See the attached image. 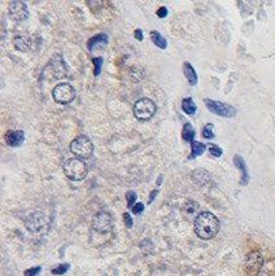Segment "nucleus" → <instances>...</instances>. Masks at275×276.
Masks as SVG:
<instances>
[{
  "mask_svg": "<svg viewBox=\"0 0 275 276\" xmlns=\"http://www.w3.org/2000/svg\"><path fill=\"white\" fill-rule=\"evenodd\" d=\"M195 128L192 127V125L191 123H186V125L183 126V130H182V138L183 140H186V142H189L192 143L195 142L193 139H195Z\"/></svg>",
  "mask_w": 275,
  "mask_h": 276,
  "instance_id": "6ab92c4d",
  "label": "nucleus"
},
{
  "mask_svg": "<svg viewBox=\"0 0 275 276\" xmlns=\"http://www.w3.org/2000/svg\"><path fill=\"white\" fill-rule=\"evenodd\" d=\"M13 46L17 51H21V52H26L29 51L30 48V42L27 39L26 36H22V35H17L14 36L13 39Z\"/></svg>",
  "mask_w": 275,
  "mask_h": 276,
  "instance_id": "dca6fc26",
  "label": "nucleus"
},
{
  "mask_svg": "<svg viewBox=\"0 0 275 276\" xmlns=\"http://www.w3.org/2000/svg\"><path fill=\"white\" fill-rule=\"evenodd\" d=\"M47 73H51V77L50 78H64V77H67V65H65V61L64 59L60 55H56V56L53 57L52 60L50 61V64L46 66V69H44V74Z\"/></svg>",
  "mask_w": 275,
  "mask_h": 276,
  "instance_id": "9d476101",
  "label": "nucleus"
},
{
  "mask_svg": "<svg viewBox=\"0 0 275 276\" xmlns=\"http://www.w3.org/2000/svg\"><path fill=\"white\" fill-rule=\"evenodd\" d=\"M151 40H152L155 46H157L161 50H166L168 48V40L159 31H152L151 33Z\"/></svg>",
  "mask_w": 275,
  "mask_h": 276,
  "instance_id": "f3484780",
  "label": "nucleus"
},
{
  "mask_svg": "<svg viewBox=\"0 0 275 276\" xmlns=\"http://www.w3.org/2000/svg\"><path fill=\"white\" fill-rule=\"evenodd\" d=\"M70 152L78 158H89L93 153V144L86 135H81L70 143Z\"/></svg>",
  "mask_w": 275,
  "mask_h": 276,
  "instance_id": "7ed1b4c3",
  "label": "nucleus"
},
{
  "mask_svg": "<svg viewBox=\"0 0 275 276\" xmlns=\"http://www.w3.org/2000/svg\"><path fill=\"white\" fill-rule=\"evenodd\" d=\"M106 43H108V36H106L105 34H97V35L92 36V38L89 40L87 48H89L90 51H93L99 44L100 46H106Z\"/></svg>",
  "mask_w": 275,
  "mask_h": 276,
  "instance_id": "2eb2a0df",
  "label": "nucleus"
},
{
  "mask_svg": "<svg viewBox=\"0 0 275 276\" xmlns=\"http://www.w3.org/2000/svg\"><path fill=\"white\" fill-rule=\"evenodd\" d=\"M92 228L97 234H108L112 230V215L108 211H99L92 219Z\"/></svg>",
  "mask_w": 275,
  "mask_h": 276,
  "instance_id": "1a4fd4ad",
  "label": "nucleus"
},
{
  "mask_svg": "<svg viewBox=\"0 0 275 276\" xmlns=\"http://www.w3.org/2000/svg\"><path fill=\"white\" fill-rule=\"evenodd\" d=\"M131 210H133V213L135 214V215H139V214H142L143 210H144V205H143L142 202H136Z\"/></svg>",
  "mask_w": 275,
  "mask_h": 276,
  "instance_id": "cd10ccee",
  "label": "nucleus"
},
{
  "mask_svg": "<svg viewBox=\"0 0 275 276\" xmlns=\"http://www.w3.org/2000/svg\"><path fill=\"white\" fill-rule=\"evenodd\" d=\"M48 224H50L48 223V218L43 213H39V211L30 214L26 222H25V226H26L27 230L31 234L35 235H40L46 232L47 228H48Z\"/></svg>",
  "mask_w": 275,
  "mask_h": 276,
  "instance_id": "39448f33",
  "label": "nucleus"
},
{
  "mask_svg": "<svg viewBox=\"0 0 275 276\" xmlns=\"http://www.w3.org/2000/svg\"><path fill=\"white\" fill-rule=\"evenodd\" d=\"M196 104L193 102L192 97H186L182 100V110L187 115H193L196 113Z\"/></svg>",
  "mask_w": 275,
  "mask_h": 276,
  "instance_id": "a211bd4d",
  "label": "nucleus"
},
{
  "mask_svg": "<svg viewBox=\"0 0 275 276\" xmlns=\"http://www.w3.org/2000/svg\"><path fill=\"white\" fill-rule=\"evenodd\" d=\"M123 222H125L127 228H131V227H133V218L130 217L129 213H123Z\"/></svg>",
  "mask_w": 275,
  "mask_h": 276,
  "instance_id": "c85d7f7f",
  "label": "nucleus"
},
{
  "mask_svg": "<svg viewBox=\"0 0 275 276\" xmlns=\"http://www.w3.org/2000/svg\"><path fill=\"white\" fill-rule=\"evenodd\" d=\"M202 136L205 139H213L214 138V126L212 123H208L205 127L202 128Z\"/></svg>",
  "mask_w": 275,
  "mask_h": 276,
  "instance_id": "b1692460",
  "label": "nucleus"
},
{
  "mask_svg": "<svg viewBox=\"0 0 275 276\" xmlns=\"http://www.w3.org/2000/svg\"><path fill=\"white\" fill-rule=\"evenodd\" d=\"M257 276H275V263L268 262L265 266H262L261 271Z\"/></svg>",
  "mask_w": 275,
  "mask_h": 276,
  "instance_id": "412c9836",
  "label": "nucleus"
},
{
  "mask_svg": "<svg viewBox=\"0 0 275 276\" xmlns=\"http://www.w3.org/2000/svg\"><path fill=\"white\" fill-rule=\"evenodd\" d=\"M42 271V267L37 266V267H31V269L26 270L25 273H23V276H38Z\"/></svg>",
  "mask_w": 275,
  "mask_h": 276,
  "instance_id": "bb28decb",
  "label": "nucleus"
},
{
  "mask_svg": "<svg viewBox=\"0 0 275 276\" xmlns=\"http://www.w3.org/2000/svg\"><path fill=\"white\" fill-rule=\"evenodd\" d=\"M264 266V258L259 250H253L246 257V271L248 275L257 276Z\"/></svg>",
  "mask_w": 275,
  "mask_h": 276,
  "instance_id": "6e6552de",
  "label": "nucleus"
},
{
  "mask_svg": "<svg viewBox=\"0 0 275 276\" xmlns=\"http://www.w3.org/2000/svg\"><path fill=\"white\" fill-rule=\"evenodd\" d=\"M157 16H159L160 18H165V17L168 16V8L160 7L159 9H157Z\"/></svg>",
  "mask_w": 275,
  "mask_h": 276,
  "instance_id": "c756f323",
  "label": "nucleus"
},
{
  "mask_svg": "<svg viewBox=\"0 0 275 276\" xmlns=\"http://www.w3.org/2000/svg\"><path fill=\"white\" fill-rule=\"evenodd\" d=\"M157 194H159V191L157 189H155V191L151 192V194H149V200H148V204H152L153 200H155V197H156Z\"/></svg>",
  "mask_w": 275,
  "mask_h": 276,
  "instance_id": "2f4dec72",
  "label": "nucleus"
},
{
  "mask_svg": "<svg viewBox=\"0 0 275 276\" xmlns=\"http://www.w3.org/2000/svg\"><path fill=\"white\" fill-rule=\"evenodd\" d=\"M193 228H195V234L201 240H210L218 234L219 220L213 213L202 211L195 218Z\"/></svg>",
  "mask_w": 275,
  "mask_h": 276,
  "instance_id": "f257e3e1",
  "label": "nucleus"
},
{
  "mask_svg": "<svg viewBox=\"0 0 275 276\" xmlns=\"http://www.w3.org/2000/svg\"><path fill=\"white\" fill-rule=\"evenodd\" d=\"M183 73H184V77L187 78L188 83L191 86H195L199 81V77H197V73L195 72L193 66L191 65L189 63H184L183 64Z\"/></svg>",
  "mask_w": 275,
  "mask_h": 276,
  "instance_id": "4468645a",
  "label": "nucleus"
},
{
  "mask_svg": "<svg viewBox=\"0 0 275 276\" xmlns=\"http://www.w3.org/2000/svg\"><path fill=\"white\" fill-rule=\"evenodd\" d=\"M126 200H127V205H129L130 209H133L134 205L136 204V193L134 191H129L126 192Z\"/></svg>",
  "mask_w": 275,
  "mask_h": 276,
  "instance_id": "a878e982",
  "label": "nucleus"
},
{
  "mask_svg": "<svg viewBox=\"0 0 275 276\" xmlns=\"http://www.w3.org/2000/svg\"><path fill=\"white\" fill-rule=\"evenodd\" d=\"M209 152H210V155L213 157H221L223 155L222 148H219L218 145L216 144H209Z\"/></svg>",
  "mask_w": 275,
  "mask_h": 276,
  "instance_id": "393cba45",
  "label": "nucleus"
},
{
  "mask_svg": "<svg viewBox=\"0 0 275 276\" xmlns=\"http://www.w3.org/2000/svg\"><path fill=\"white\" fill-rule=\"evenodd\" d=\"M4 140L7 143V145H9L12 148L20 147L25 142V132L21 131V130H9L4 135Z\"/></svg>",
  "mask_w": 275,
  "mask_h": 276,
  "instance_id": "f8f14e48",
  "label": "nucleus"
},
{
  "mask_svg": "<svg viewBox=\"0 0 275 276\" xmlns=\"http://www.w3.org/2000/svg\"><path fill=\"white\" fill-rule=\"evenodd\" d=\"M205 106L208 108L209 112H212L213 114L219 115V117H226V118H232L236 115V109L232 105L225 104L221 101H214V100L205 99Z\"/></svg>",
  "mask_w": 275,
  "mask_h": 276,
  "instance_id": "0eeeda50",
  "label": "nucleus"
},
{
  "mask_svg": "<svg viewBox=\"0 0 275 276\" xmlns=\"http://www.w3.org/2000/svg\"><path fill=\"white\" fill-rule=\"evenodd\" d=\"M69 267H70L69 263H61V265L56 266L55 269H52L51 273H52L53 275H64V274L67 273L68 270H69Z\"/></svg>",
  "mask_w": 275,
  "mask_h": 276,
  "instance_id": "5701e85b",
  "label": "nucleus"
},
{
  "mask_svg": "<svg viewBox=\"0 0 275 276\" xmlns=\"http://www.w3.org/2000/svg\"><path fill=\"white\" fill-rule=\"evenodd\" d=\"M64 174L67 175L68 179L73 182H81L87 177L89 173V168L87 164L83 161L82 158L73 157L69 158L67 161L64 162L63 165Z\"/></svg>",
  "mask_w": 275,
  "mask_h": 276,
  "instance_id": "f03ea898",
  "label": "nucleus"
},
{
  "mask_svg": "<svg viewBox=\"0 0 275 276\" xmlns=\"http://www.w3.org/2000/svg\"><path fill=\"white\" fill-rule=\"evenodd\" d=\"M92 64H93V76L99 77L104 64L103 57H95V59H92Z\"/></svg>",
  "mask_w": 275,
  "mask_h": 276,
  "instance_id": "4be33fe9",
  "label": "nucleus"
},
{
  "mask_svg": "<svg viewBox=\"0 0 275 276\" xmlns=\"http://www.w3.org/2000/svg\"><path fill=\"white\" fill-rule=\"evenodd\" d=\"M206 149V145L202 144L200 142H192L191 143V156H189V160L196 158L197 156H201Z\"/></svg>",
  "mask_w": 275,
  "mask_h": 276,
  "instance_id": "aec40b11",
  "label": "nucleus"
},
{
  "mask_svg": "<svg viewBox=\"0 0 275 276\" xmlns=\"http://www.w3.org/2000/svg\"><path fill=\"white\" fill-rule=\"evenodd\" d=\"M234 165H235L236 169H239L240 173H242L240 184H242V185H247L249 182V174H248V169H247L246 162H244V160H243L242 156L235 155V157H234Z\"/></svg>",
  "mask_w": 275,
  "mask_h": 276,
  "instance_id": "ddd939ff",
  "label": "nucleus"
},
{
  "mask_svg": "<svg viewBox=\"0 0 275 276\" xmlns=\"http://www.w3.org/2000/svg\"><path fill=\"white\" fill-rule=\"evenodd\" d=\"M133 112L136 119H139V121H148L156 113V104L153 102V100L143 97V99L138 100L135 102Z\"/></svg>",
  "mask_w": 275,
  "mask_h": 276,
  "instance_id": "20e7f679",
  "label": "nucleus"
},
{
  "mask_svg": "<svg viewBox=\"0 0 275 276\" xmlns=\"http://www.w3.org/2000/svg\"><path fill=\"white\" fill-rule=\"evenodd\" d=\"M9 16L16 21H25L29 17V9L25 1H12L9 3Z\"/></svg>",
  "mask_w": 275,
  "mask_h": 276,
  "instance_id": "9b49d317",
  "label": "nucleus"
},
{
  "mask_svg": "<svg viewBox=\"0 0 275 276\" xmlns=\"http://www.w3.org/2000/svg\"><path fill=\"white\" fill-rule=\"evenodd\" d=\"M134 36L136 38V40H139V42H142L143 40V31L140 29H136L135 31H134Z\"/></svg>",
  "mask_w": 275,
  "mask_h": 276,
  "instance_id": "7c9ffc66",
  "label": "nucleus"
},
{
  "mask_svg": "<svg viewBox=\"0 0 275 276\" xmlns=\"http://www.w3.org/2000/svg\"><path fill=\"white\" fill-rule=\"evenodd\" d=\"M52 97L59 104H69L76 99V90L69 83H59L53 89Z\"/></svg>",
  "mask_w": 275,
  "mask_h": 276,
  "instance_id": "423d86ee",
  "label": "nucleus"
}]
</instances>
